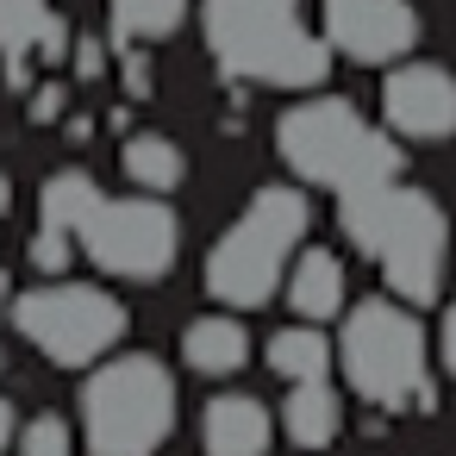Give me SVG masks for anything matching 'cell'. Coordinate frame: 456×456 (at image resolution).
Masks as SVG:
<instances>
[{
    "label": "cell",
    "mask_w": 456,
    "mask_h": 456,
    "mask_svg": "<svg viewBox=\"0 0 456 456\" xmlns=\"http://www.w3.org/2000/svg\"><path fill=\"white\" fill-rule=\"evenodd\" d=\"M101 200V188H94V175H82V169H57L51 182H45V194H38V238H32V263L45 269V275H57L63 263H69V250H76V225H82V213Z\"/></svg>",
    "instance_id": "8fae6325"
},
{
    "label": "cell",
    "mask_w": 456,
    "mask_h": 456,
    "mask_svg": "<svg viewBox=\"0 0 456 456\" xmlns=\"http://www.w3.org/2000/svg\"><path fill=\"white\" fill-rule=\"evenodd\" d=\"M381 113L400 138L444 144L456 132V76L444 63H394L381 82Z\"/></svg>",
    "instance_id": "30bf717a"
},
{
    "label": "cell",
    "mask_w": 456,
    "mask_h": 456,
    "mask_svg": "<svg viewBox=\"0 0 456 456\" xmlns=\"http://www.w3.org/2000/svg\"><path fill=\"white\" fill-rule=\"evenodd\" d=\"M182 362H188L194 375H238V369L250 362V331H244L238 319H225V313L194 319V325L182 331Z\"/></svg>",
    "instance_id": "9a60e30c"
},
{
    "label": "cell",
    "mask_w": 456,
    "mask_h": 456,
    "mask_svg": "<svg viewBox=\"0 0 456 456\" xmlns=\"http://www.w3.org/2000/svg\"><path fill=\"white\" fill-rule=\"evenodd\" d=\"M200 32L225 76L256 88H319L331 45L300 20V0H200Z\"/></svg>",
    "instance_id": "6da1fadb"
},
{
    "label": "cell",
    "mask_w": 456,
    "mask_h": 456,
    "mask_svg": "<svg viewBox=\"0 0 456 456\" xmlns=\"http://www.w3.org/2000/svg\"><path fill=\"white\" fill-rule=\"evenodd\" d=\"M306 238V194L300 188H263L213 244L207 256V294L219 306H263L275 288H288V263Z\"/></svg>",
    "instance_id": "277c9868"
},
{
    "label": "cell",
    "mask_w": 456,
    "mask_h": 456,
    "mask_svg": "<svg viewBox=\"0 0 456 456\" xmlns=\"http://www.w3.org/2000/svg\"><path fill=\"white\" fill-rule=\"evenodd\" d=\"M344 232L356 238V250L381 269V281L400 300H412V306L437 300L444 256H450V219L425 188L381 182L369 194H350L344 200Z\"/></svg>",
    "instance_id": "7a4b0ae2"
},
{
    "label": "cell",
    "mask_w": 456,
    "mask_h": 456,
    "mask_svg": "<svg viewBox=\"0 0 456 456\" xmlns=\"http://www.w3.org/2000/svg\"><path fill=\"white\" fill-rule=\"evenodd\" d=\"M288 306H294L306 325L344 313V263H338L331 250H300L294 269H288Z\"/></svg>",
    "instance_id": "5bb4252c"
},
{
    "label": "cell",
    "mask_w": 456,
    "mask_h": 456,
    "mask_svg": "<svg viewBox=\"0 0 456 456\" xmlns=\"http://www.w3.org/2000/svg\"><path fill=\"white\" fill-rule=\"evenodd\" d=\"M175 425V381L157 356H113L82 387V431L94 456H151Z\"/></svg>",
    "instance_id": "5b68a950"
},
{
    "label": "cell",
    "mask_w": 456,
    "mask_h": 456,
    "mask_svg": "<svg viewBox=\"0 0 456 456\" xmlns=\"http://www.w3.org/2000/svg\"><path fill=\"white\" fill-rule=\"evenodd\" d=\"M269 369H275L288 387L325 381V375H331V344H325V331H319V325H281V331L269 338Z\"/></svg>",
    "instance_id": "ac0fdd59"
},
{
    "label": "cell",
    "mask_w": 456,
    "mask_h": 456,
    "mask_svg": "<svg viewBox=\"0 0 456 456\" xmlns=\"http://www.w3.org/2000/svg\"><path fill=\"white\" fill-rule=\"evenodd\" d=\"M344 375L350 387L369 400V406H387V412H406V406H425L431 400V362H425V331L406 306L394 300H362L350 319H344Z\"/></svg>",
    "instance_id": "8992f818"
},
{
    "label": "cell",
    "mask_w": 456,
    "mask_h": 456,
    "mask_svg": "<svg viewBox=\"0 0 456 456\" xmlns=\"http://www.w3.org/2000/svg\"><path fill=\"white\" fill-rule=\"evenodd\" d=\"M13 325H20V338H26L32 350H45L51 362L82 369V362H101V356L126 338V306H119L107 288L51 281V288L20 294Z\"/></svg>",
    "instance_id": "ba28073f"
},
{
    "label": "cell",
    "mask_w": 456,
    "mask_h": 456,
    "mask_svg": "<svg viewBox=\"0 0 456 456\" xmlns=\"http://www.w3.org/2000/svg\"><path fill=\"white\" fill-rule=\"evenodd\" d=\"M57 38H63V20L45 0H0V63L7 69H26L32 57L57 51Z\"/></svg>",
    "instance_id": "4fadbf2b"
},
{
    "label": "cell",
    "mask_w": 456,
    "mask_h": 456,
    "mask_svg": "<svg viewBox=\"0 0 456 456\" xmlns=\"http://www.w3.org/2000/svg\"><path fill=\"white\" fill-rule=\"evenodd\" d=\"M7 207H13V182L0 175V219H7Z\"/></svg>",
    "instance_id": "cb8c5ba5"
},
{
    "label": "cell",
    "mask_w": 456,
    "mask_h": 456,
    "mask_svg": "<svg viewBox=\"0 0 456 456\" xmlns=\"http://www.w3.org/2000/svg\"><path fill=\"white\" fill-rule=\"evenodd\" d=\"M119 169H126V182L138 188V194H169V188H182V175H188V157L175 151V138H163V132H132L126 138V151H119Z\"/></svg>",
    "instance_id": "2e32d148"
},
{
    "label": "cell",
    "mask_w": 456,
    "mask_h": 456,
    "mask_svg": "<svg viewBox=\"0 0 456 456\" xmlns=\"http://www.w3.org/2000/svg\"><path fill=\"white\" fill-rule=\"evenodd\" d=\"M275 151L281 163L313 182V188H331L338 200L350 194H369L381 182H400V157H394V138H381L350 101L338 94H306L294 101L281 119H275Z\"/></svg>",
    "instance_id": "3957f363"
},
{
    "label": "cell",
    "mask_w": 456,
    "mask_h": 456,
    "mask_svg": "<svg viewBox=\"0 0 456 456\" xmlns=\"http://www.w3.org/2000/svg\"><path fill=\"white\" fill-rule=\"evenodd\" d=\"M7 444H13V406L0 400V450H7Z\"/></svg>",
    "instance_id": "603a6c76"
},
{
    "label": "cell",
    "mask_w": 456,
    "mask_h": 456,
    "mask_svg": "<svg viewBox=\"0 0 456 456\" xmlns=\"http://www.w3.org/2000/svg\"><path fill=\"white\" fill-rule=\"evenodd\" d=\"M325 45L350 63H400L419 45L412 0H325Z\"/></svg>",
    "instance_id": "9c48e42d"
},
{
    "label": "cell",
    "mask_w": 456,
    "mask_h": 456,
    "mask_svg": "<svg viewBox=\"0 0 456 456\" xmlns=\"http://www.w3.org/2000/svg\"><path fill=\"white\" fill-rule=\"evenodd\" d=\"M269 437H275L269 406L250 400V394H219V400L207 406V419H200V444H207V456H263Z\"/></svg>",
    "instance_id": "7c38bea8"
},
{
    "label": "cell",
    "mask_w": 456,
    "mask_h": 456,
    "mask_svg": "<svg viewBox=\"0 0 456 456\" xmlns=\"http://www.w3.org/2000/svg\"><path fill=\"white\" fill-rule=\"evenodd\" d=\"M338 394H331V381H300V387H288V400H281V431H288V444H300V450H325L331 437H338Z\"/></svg>",
    "instance_id": "e0dca14e"
},
{
    "label": "cell",
    "mask_w": 456,
    "mask_h": 456,
    "mask_svg": "<svg viewBox=\"0 0 456 456\" xmlns=\"http://www.w3.org/2000/svg\"><path fill=\"white\" fill-rule=\"evenodd\" d=\"M444 369L456 375V300H450V313H444Z\"/></svg>",
    "instance_id": "44dd1931"
},
{
    "label": "cell",
    "mask_w": 456,
    "mask_h": 456,
    "mask_svg": "<svg viewBox=\"0 0 456 456\" xmlns=\"http://www.w3.org/2000/svg\"><path fill=\"white\" fill-rule=\"evenodd\" d=\"M76 250L119 281H163L182 250V219L157 194H101L76 225Z\"/></svg>",
    "instance_id": "52a82bcc"
},
{
    "label": "cell",
    "mask_w": 456,
    "mask_h": 456,
    "mask_svg": "<svg viewBox=\"0 0 456 456\" xmlns=\"http://www.w3.org/2000/svg\"><path fill=\"white\" fill-rule=\"evenodd\" d=\"M13 306H20V294H13V281H7V269H0V319H13Z\"/></svg>",
    "instance_id": "7402d4cb"
},
{
    "label": "cell",
    "mask_w": 456,
    "mask_h": 456,
    "mask_svg": "<svg viewBox=\"0 0 456 456\" xmlns=\"http://www.w3.org/2000/svg\"><path fill=\"white\" fill-rule=\"evenodd\" d=\"M188 20V0H113V32L132 45H157L175 38Z\"/></svg>",
    "instance_id": "d6986e66"
},
{
    "label": "cell",
    "mask_w": 456,
    "mask_h": 456,
    "mask_svg": "<svg viewBox=\"0 0 456 456\" xmlns=\"http://www.w3.org/2000/svg\"><path fill=\"white\" fill-rule=\"evenodd\" d=\"M20 456H76V444H69V425H63L57 412L32 419V425L20 431Z\"/></svg>",
    "instance_id": "ffe728a7"
}]
</instances>
